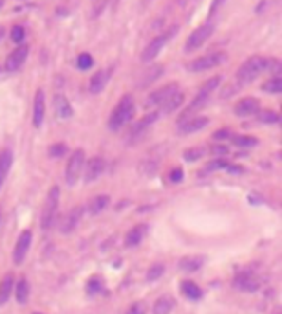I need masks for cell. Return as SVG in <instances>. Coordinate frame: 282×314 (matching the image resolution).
Returning <instances> with one entry per match:
<instances>
[{
	"label": "cell",
	"instance_id": "obj_1",
	"mask_svg": "<svg viewBox=\"0 0 282 314\" xmlns=\"http://www.w3.org/2000/svg\"><path fill=\"white\" fill-rule=\"evenodd\" d=\"M264 72H273L279 74V63L271 57H262V55H253L247 61L238 68L237 79L238 83H249L253 79H257Z\"/></svg>",
	"mask_w": 282,
	"mask_h": 314
},
{
	"label": "cell",
	"instance_id": "obj_2",
	"mask_svg": "<svg viewBox=\"0 0 282 314\" xmlns=\"http://www.w3.org/2000/svg\"><path fill=\"white\" fill-rule=\"evenodd\" d=\"M136 112V105H134V98L127 94L123 96L119 103L115 105V108L110 114V120H108V127L112 130H119L121 127H125L127 123L132 120V116Z\"/></svg>",
	"mask_w": 282,
	"mask_h": 314
},
{
	"label": "cell",
	"instance_id": "obj_3",
	"mask_svg": "<svg viewBox=\"0 0 282 314\" xmlns=\"http://www.w3.org/2000/svg\"><path fill=\"white\" fill-rule=\"evenodd\" d=\"M220 81H222L220 76H214V77H211L209 81H206V83H204V86L200 88L198 96L192 100V103L189 105V108H187V110L182 114V122H183V120H189V118H192V114H194V112H198L202 107H206V103L209 101V96H211V94H213L214 90L218 88Z\"/></svg>",
	"mask_w": 282,
	"mask_h": 314
},
{
	"label": "cell",
	"instance_id": "obj_4",
	"mask_svg": "<svg viewBox=\"0 0 282 314\" xmlns=\"http://www.w3.org/2000/svg\"><path fill=\"white\" fill-rule=\"evenodd\" d=\"M59 188H52L48 197H46V204H44V211H42V217H40V226L42 230H50L54 226L55 217H57V208H59Z\"/></svg>",
	"mask_w": 282,
	"mask_h": 314
},
{
	"label": "cell",
	"instance_id": "obj_5",
	"mask_svg": "<svg viewBox=\"0 0 282 314\" xmlns=\"http://www.w3.org/2000/svg\"><path fill=\"white\" fill-rule=\"evenodd\" d=\"M227 55L224 52H214V54H209V55H204V57H198L187 64V70L189 72H207V70H213L216 66H220L222 63L226 61Z\"/></svg>",
	"mask_w": 282,
	"mask_h": 314
},
{
	"label": "cell",
	"instance_id": "obj_6",
	"mask_svg": "<svg viewBox=\"0 0 282 314\" xmlns=\"http://www.w3.org/2000/svg\"><path fill=\"white\" fill-rule=\"evenodd\" d=\"M84 169V151L83 149H77L74 151V154L70 156L68 166H66V182L70 186H74L79 180V176Z\"/></svg>",
	"mask_w": 282,
	"mask_h": 314
},
{
	"label": "cell",
	"instance_id": "obj_7",
	"mask_svg": "<svg viewBox=\"0 0 282 314\" xmlns=\"http://www.w3.org/2000/svg\"><path fill=\"white\" fill-rule=\"evenodd\" d=\"M213 24H204V26H200V28H196V30L192 31L191 35L187 37V41H185V50L187 52H194V50H198L204 42H206L207 39L213 35Z\"/></svg>",
	"mask_w": 282,
	"mask_h": 314
},
{
	"label": "cell",
	"instance_id": "obj_8",
	"mask_svg": "<svg viewBox=\"0 0 282 314\" xmlns=\"http://www.w3.org/2000/svg\"><path fill=\"white\" fill-rule=\"evenodd\" d=\"M174 31H176V28H172V30H169L167 33H163V35H160V37H156L149 44V46L143 50V54H141V61L143 63H150L154 59V57H158V54L161 52V48L165 46L169 42V39L174 35Z\"/></svg>",
	"mask_w": 282,
	"mask_h": 314
},
{
	"label": "cell",
	"instance_id": "obj_9",
	"mask_svg": "<svg viewBox=\"0 0 282 314\" xmlns=\"http://www.w3.org/2000/svg\"><path fill=\"white\" fill-rule=\"evenodd\" d=\"M28 54H30V48L26 44H19V46L9 54V57L6 59V72H19L22 68V64L28 59Z\"/></svg>",
	"mask_w": 282,
	"mask_h": 314
},
{
	"label": "cell",
	"instance_id": "obj_10",
	"mask_svg": "<svg viewBox=\"0 0 282 314\" xmlns=\"http://www.w3.org/2000/svg\"><path fill=\"white\" fill-rule=\"evenodd\" d=\"M31 239H33V233L30 230H24L19 239H17V245H15V250H13V263L15 265H20L26 257V253L30 250V245H31Z\"/></svg>",
	"mask_w": 282,
	"mask_h": 314
},
{
	"label": "cell",
	"instance_id": "obj_11",
	"mask_svg": "<svg viewBox=\"0 0 282 314\" xmlns=\"http://www.w3.org/2000/svg\"><path fill=\"white\" fill-rule=\"evenodd\" d=\"M174 92H178V84L176 83L165 84V86H161V88H158L156 92H152L150 96H149L147 105H158V107H161V105H163V103H165V101H167Z\"/></svg>",
	"mask_w": 282,
	"mask_h": 314
},
{
	"label": "cell",
	"instance_id": "obj_12",
	"mask_svg": "<svg viewBox=\"0 0 282 314\" xmlns=\"http://www.w3.org/2000/svg\"><path fill=\"white\" fill-rule=\"evenodd\" d=\"M260 110V101L257 98H244L237 103L235 107V114L240 118H247V116H255L259 114Z\"/></svg>",
	"mask_w": 282,
	"mask_h": 314
},
{
	"label": "cell",
	"instance_id": "obj_13",
	"mask_svg": "<svg viewBox=\"0 0 282 314\" xmlns=\"http://www.w3.org/2000/svg\"><path fill=\"white\" fill-rule=\"evenodd\" d=\"M105 167H107L105 160H103L101 156H94V158L86 164V167H84V180H86V182H94V180H97V178L103 175Z\"/></svg>",
	"mask_w": 282,
	"mask_h": 314
},
{
	"label": "cell",
	"instance_id": "obj_14",
	"mask_svg": "<svg viewBox=\"0 0 282 314\" xmlns=\"http://www.w3.org/2000/svg\"><path fill=\"white\" fill-rule=\"evenodd\" d=\"M156 120H158V112H150V114L143 116V118H141L139 122H136V125L130 129L129 138L132 140V142H134V140H139V136H143L147 132V129H149Z\"/></svg>",
	"mask_w": 282,
	"mask_h": 314
},
{
	"label": "cell",
	"instance_id": "obj_15",
	"mask_svg": "<svg viewBox=\"0 0 282 314\" xmlns=\"http://www.w3.org/2000/svg\"><path fill=\"white\" fill-rule=\"evenodd\" d=\"M209 120L207 118H202V116H192L189 120H183L180 122V132L182 134H192V132H198L206 127Z\"/></svg>",
	"mask_w": 282,
	"mask_h": 314
},
{
	"label": "cell",
	"instance_id": "obj_16",
	"mask_svg": "<svg viewBox=\"0 0 282 314\" xmlns=\"http://www.w3.org/2000/svg\"><path fill=\"white\" fill-rule=\"evenodd\" d=\"M235 287L240 289V291L253 292L259 289V279L253 276V272H240L235 277Z\"/></svg>",
	"mask_w": 282,
	"mask_h": 314
},
{
	"label": "cell",
	"instance_id": "obj_17",
	"mask_svg": "<svg viewBox=\"0 0 282 314\" xmlns=\"http://www.w3.org/2000/svg\"><path fill=\"white\" fill-rule=\"evenodd\" d=\"M44 112H46V105H44V92L37 90L35 94V101H33V127H40L44 122Z\"/></svg>",
	"mask_w": 282,
	"mask_h": 314
},
{
	"label": "cell",
	"instance_id": "obj_18",
	"mask_svg": "<svg viewBox=\"0 0 282 314\" xmlns=\"http://www.w3.org/2000/svg\"><path fill=\"white\" fill-rule=\"evenodd\" d=\"M108 79H110V70H99V72H95L90 79V86H88V90L90 94H101L105 90V86H107Z\"/></svg>",
	"mask_w": 282,
	"mask_h": 314
},
{
	"label": "cell",
	"instance_id": "obj_19",
	"mask_svg": "<svg viewBox=\"0 0 282 314\" xmlns=\"http://www.w3.org/2000/svg\"><path fill=\"white\" fill-rule=\"evenodd\" d=\"M54 107H55V114L59 116L61 120H68V118L74 116V108H72L70 101L66 100L64 96H55Z\"/></svg>",
	"mask_w": 282,
	"mask_h": 314
},
{
	"label": "cell",
	"instance_id": "obj_20",
	"mask_svg": "<svg viewBox=\"0 0 282 314\" xmlns=\"http://www.w3.org/2000/svg\"><path fill=\"white\" fill-rule=\"evenodd\" d=\"M11 164H13V153H11L9 149L0 151V188H2V184H4V180L8 178Z\"/></svg>",
	"mask_w": 282,
	"mask_h": 314
},
{
	"label": "cell",
	"instance_id": "obj_21",
	"mask_svg": "<svg viewBox=\"0 0 282 314\" xmlns=\"http://www.w3.org/2000/svg\"><path fill=\"white\" fill-rule=\"evenodd\" d=\"M81 215H83V208H74V209L64 217V221H62V226H61L62 233H70V231L74 230L77 226V222H79V219H81Z\"/></svg>",
	"mask_w": 282,
	"mask_h": 314
},
{
	"label": "cell",
	"instance_id": "obj_22",
	"mask_svg": "<svg viewBox=\"0 0 282 314\" xmlns=\"http://www.w3.org/2000/svg\"><path fill=\"white\" fill-rule=\"evenodd\" d=\"M202 265H204V257H200V255H187L178 263L182 272H196L202 268Z\"/></svg>",
	"mask_w": 282,
	"mask_h": 314
},
{
	"label": "cell",
	"instance_id": "obj_23",
	"mask_svg": "<svg viewBox=\"0 0 282 314\" xmlns=\"http://www.w3.org/2000/svg\"><path fill=\"white\" fill-rule=\"evenodd\" d=\"M183 98H185V96H183V92H180V90H178V92H174V94H172V96H170V98H169V100L165 101V103H163V105L160 107V112H165V114H170V112H174L176 108L182 107Z\"/></svg>",
	"mask_w": 282,
	"mask_h": 314
},
{
	"label": "cell",
	"instance_id": "obj_24",
	"mask_svg": "<svg viewBox=\"0 0 282 314\" xmlns=\"http://www.w3.org/2000/svg\"><path fill=\"white\" fill-rule=\"evenodd\" d=\"M110 204V197L108 195H97V197H94L90 200V204H88V211L92 215H97L101 213L103 209H107V206Z\"/></svg>",
	"mask_w": 282,
	"mask_h": 314
},
{
	"label": "cell",
	"instance_id": "obj_25",
	"mask_svg": "<svg viewBox=\"0 0 282 314\" xmlns=\"http://www.w3.org/2000/svg\"><path fill=\"white\" fill-rule=\"evenodd\" d=\"M143 235H145V224L134 226V228L127 233V237H125V245L127 246H137L139 243H141Z\"/></svg>",
	"mask_w": 282,
	"mask_h": 314
},
{
	"label": "cell",
	"instance_id": "obj_26",
	"mask_svg": "<svg viewBox=\"0 0 282 314\" xmlns=\"http://www.w3.org/2000/svg\"><path fill=\"white\" fill-rule=\"evenodd\" d=\"M13 287H15V279H13L11 274H8V276L2 279V283H0V305H4L9 299Z\"/></svg>",
	"mask_w": 282,
	"mask_h": 314
},
{
	"label": "cell",
	"instance_id": "obj_27",
	"mask_svg": "<svg viewBox=\"0 0 282 314\" xmlns=\"http://www.w3.org/2000/svg\"><path fill=\"white\" fill-rule=\"evenodd\" d=\"M172 309H174V299L169 298V296L156 299V303H154V314H170Z\"/></svg>",
	"mask_w": 282,
	"mask_h": 314
},
{
	"label": "cell",
	"instance_id": "obj_28",
	"mask_svg": "<svg viewBox=\"0 0 282 314\" xmlns=\"http://www.w3.org/2000/svg\"><path fill=\"white\" fill-rule=\"evenodd\" d=\"M28 296H30V285L22 277V279H19V283H15V298L20 305H24L28 301Z\"/></svg>",
	"mask_w": 282,
	"mask_h": 314
},
{
	"label": "cell",
	"instance_id": "obj_29",
	"mask_svg": "<svg viewBox=\"0 0 282 314\" xmlns=\"http://www.w3.org/2000/svg\"><path fill=\"white\" fill-rule=\"evenodd\" d=\"M182 292L187 296L189 299H200L202 298V289H200L198 285L194 283V281H183L182 283Z\"/></svg>",
	"mask_w": 282,
	"mask_h": 314
},
{
	"label": "cell",
	"instance_id": "obj_30",
	"mask_svg": "<svg viewBox=\"0 0 282 314\" xmlns=\"http://www.w3.org/2000/svg\"><path fill=\"white\" fill-rule=\"evenodd\" d=\"M262 90H264V92H269V94H281L282 92V79L279 76L273 77V79H269L267 83H264Z\"/></svg>",
	"mask_w": 282,
	"mask_h": 314
},
{
	"label": "cell",
	"instance_id": "obj_31",
	"mask_svg": "<svg viewBox=\"0 0 282 314\" xmlns=\"http://www.w3.org/2000/svg\"><path fill=\"white\" fill-rule=\"evenodd\" d=\"M101 291H103V279L99 276H94L92 279H88V283H86V292L88 294H97Z\"/></svg>",
	"mask_w": 282,
	"mask_h": 314
},
{
	"label": "cell",
	"instance_id": "obj_32",
	"mask_svg": "<svg viewBox=\"0 0 282 314\" xmlns=\"http://www.w3.org/2000/svg\"><path fill=\"white\" fill-rule=\"evenodd\" d=\"M233 144L237 147H253L259 144V140L253 136H233Z\"/></svg>",
	"mask_w": 282,
	"mask_h": 314
},
{
	"label": "cell",
	"instance_id": "obj_33",
	"mask_svg": "<svg viewBox=\"0 0 282 314\" xmlns=\"http://www.w3.org/2000/svg\"><path fill=\"white\" fill-rule=\"evenodd\" d=\"M163 272H165V267H163V265H154V267L149 268L147 279H149V281H156V279H160V277L163 276Z\"/></svg>",
	"mask_w": 282,
	"mask_h": 314
},
{
	"label": "cell",
	"instance_id": "obj_34",
	"mask_svg": "<svg viewBox=\"0 0 282 314\" xmlns=\"http://www.w3.org/2000/svg\"><path fill=\"white\" fill-rule=\"evenodd\" d=\"M94 66V59L90 54H81L77 57V68L79 70H88Z\"/></svg>",
	"mask_w": 282,
	"mask_h": 314
},
{
	"label": "cell",
	"instance_id": "obj_35",
	"mask_svg": "<svg viewBox=\"0 0 282 314\" xmlns=\"http://www.w3.org/2000/svg\"><path fill=\"white\" fill-rule=\"evenodd\" d=\"M259 120L262 123H279V114L275 112V110H264V112H260L259 114Z\"/></svg>",
	"mask_w": 282,
	"mask_h": 314
},
{
	"label": "cell",
	"instance_id": "obj_36",
	"mask_svg": "<svg viewBox=\"0 0 282 314\" xmlns=\"http://www.w3.org/2000/svg\"><path fill=\"white\" fill-rule=\"evenodd\" d=\"M24 37H26V30H24V26H15L13 30H11V41L13 42H22Z\"/></svg>",
	"mask_w": 282,
	"mask_h": 314
},
{
	"label": "cell",
	"instance_id": "obj_37",
	"mask_svg": "<svg viewBox=\"0 0 282 314\" xmlns=\"http://www.w3.org/2000/svg\"><path fill=\"white\" fill-rule=\"evenodd\" d=\"M161 70H163V66H160V64H158V66H154V68L150 70L152 74H147L145 79L141 81V84H149V83H152V81H154V79H156V77H160V76H161Z\"/></svg>",
	"mask_w": 282,
	"mask_h": 314
},
{
	"label": "cell",
	"instance_id": "obj_38",
	"mask_svg": "<svg viewBox=\"0 0 282 314\" xmlns=\"http://www.w3.org/2000/svg\"><path fill=\"white\" fill-rule=\"evenodd\" d=\"M226 167H227V162L224 160V158H218V160L209 162L206 166V171H216V169H226Z\"/></svg>",
	"mask_w": 282,
	"mask_h": 314
},
{
	"label": "cell",
	"instance_id": "obj_39",
	"mask_svg": "<svg viewBox=\"0 0 282 314\" xmlns=\"http://www.w3.org/2000/svg\"><path fill=\"white\" fill-rule=\"evenodd\" d=\"M202 154H204L202 149H187L185 154H183V158H185L187 162H194V160H198Z\"/></svg>",
	"mask_w": 282,
	"mask_h": 314
},
{
	"label": "cell",
	"instance_id": "obj_40",
	"mask_svg": "<svg viewBox=\"0 0 282 314\" xmlns=\"http://www.w3.org/2000/svg\"><path fill=\"white\" fill-rule=\"evenodd\" d=\"M64 153H66V146H64V144H55V146L50 147V154H52L54 158H61Z\"/></svg>",
	"mask_w": 282,
	"mask_h": 314
},
{
	"label": "cell",
	"instance_id": "obj_41",
	"mask_svg": "<svg viewBox=\"0 0 282 314\" xmlns=\"http://www.w3.org/2000/svg\"><path fill=\"white\" fill-rule=\"evenodd\" d=\"M182 180H183V169L182 167H174L172 171H170V182L178 184V182H182Z\"/></svg>",
	"mask_w": 282,
	"mask_h": 314
},
{
	"label": "cell",
	"instance_id": "obj_42",
	"mask_svg": "<svg viewBox=\"0 0 282 314\" xmlns=\"http://www.w3.org/2000/svg\"><path fill=\"white\" fill-rule=\"evenodd\" d=\"M127 314H145V309H143L141 303H134V305L127 311Z\"/></svg>",
	"mask_w": 282,
	"mask_h": 314
},
{
	"label": "cell",
	"instance_id": "obj_43",
	"mask_svg": "<svg viewBox=\"0 0 282 314\" xmlns=\"http://www.w3.org/2000/svg\"><path fill=\"white\" fill-rule=\"evenodd\" d=\"M211 151H213L214 154H218V156H226V154L229 153V149L226 146H214Z\"/></svg>",
	"mask_w": 282,
	"mask_h": 314
},
{
	"label": "cell",
	"instance_id": "obj_44",
	"mask_svg": "<svg viewBox=\"0 0 282 314\" xmlns=\"http://www.w3.org/2000/svg\"><path fill=\"white\" fill-rule=\"evenodd\" d=\"M229 136H231L229 129H220V130H216V132H214V138L216 140H226V138H229Z\"/></svg>",
	"mask_w": 282,
	"mask_h": 314
},
{
	"label": "cell",
	"instance_id": "obj_45",
	"mask_svg": "<svg viewBox=\"0 0 282 314\" xmlns=\"http://www.w3.org/2000/svg\"><path fill=\"white\" fill-rule=\"evenodd\" d=\"M224 2H226V0H213V4H211V9H209V15H214V11L220 8Z\"/></svg>",
	"mask_w": 282,
	"mask_h": 314
},
{
	"label": "cell",
	"instance_id": "obj_46",
	"mask_svg": "<svg viewBox=\"0 0 282 314\" xmlns=\"http://www.w3.org/2000/svg\"><path fill=\"white\" fill-rule=\"evenodd\" d=\"M229 171V173H242V167L240 166H229L227 164V167H226Z\"/></svg>",
	"mask_w": 282,
	"mask_h": 314
},
{
	"label": "cell",
	"instance_id": "obj_47",
	"mask_svg": "<svg viewBox=\"0 0 282 314\" xmlns=\"http://www.w3.org/2000/svg\"><path fill=\"white\" fill-rule=\"evenodd\" d=\"M4 35H6V30H4V28H2V26H0V41H2V39H4Z\"/></svg>",
	"mask_w": 282,
	"mask_h": 314
},
{
	"label": "cell",
	"instance_id": "obj_48",
	"mask_svg": "<svg viewBox=\"0 0 282 314\" xmlns=\"http://www.w3.org/2000/svg\"><path fill=\"white\" fill-rule=\"evenodd\" d=\"M33 314H40V313H33Z\"/></svg>",
	"mask_w": 282,
	"mask_h": 314
},
{
	"label": "cell",
	"instance_id": "obj_49",
	"mask_svg": "<svg viewBox=\"0 0 282 314\" xmlns=\"http://www.w3.org/2000/svg\"><path fill=\"white\" fill-rule=\"evenodd\" d=\"M178 2H183V0H178Z\"/></svg>",
	"mask_w": 282,
	"mask_h": 314
},
{
	"label": "cell",
	"instance_id": "obj_50",
	"mask_svg": "<svg viewBox=\"0 0 282 314\" xmlns=\"http://www.w3.org/2000/svg\"><path fill=\"white\" fill-rule=\"evenodd\" d=\"M0 6H2V2H0Z\"/></svg>",
	"mask_w": 282,
	"mask_h": 314
}]
</instances>
